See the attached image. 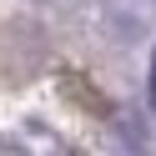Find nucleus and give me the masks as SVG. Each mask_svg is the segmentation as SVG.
I'll return each instance as SVG.
<instances>
[{
    "mask_svg": "<svg viewBox=\"0 0 156 156\" xmlns=\"http://www.w3.org/2000/svg\"><path fill=\"white\" fill-rule=\"evenodd\" d=\"M151 106H156V61H151Z\"/></svg>",
    "mask_w": 156,
    "mask_h": 156,
    "instance_id": "nucleus-1",
    "label": "nucleus"
}]
</instances>
